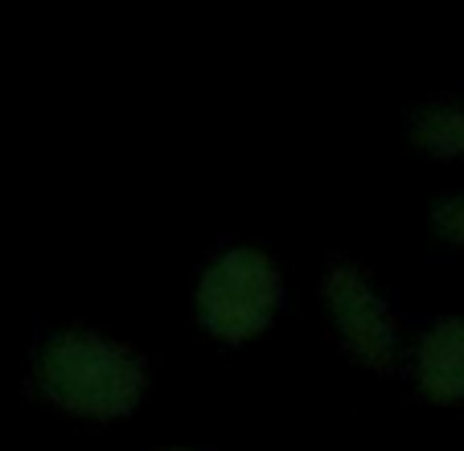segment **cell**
<instances>
[{"label":"cell","mask_w":464,"mask_h":451,"mask_svg":"<svg viewBox=\"0 0 464 451\" xmlns=\"http://www.w3.org/2000/svg\"><path fill=\"white\" fill-rule=\"evenodd\" d=\"M34 386L62 415L111 423L140 407L149 365L131 345L95 329H58L34 357Z\"/></svg>","instance_id":"6da1fadb"},{"label":"cell","mask_w":464,"mask_h":451,"mask_svg":"<svg viewBox=\"0 0 464 451\" xmlns=\"http://www.w3.org/2000/svg\"><path fill=\"white\" fill-rule=\"evenodd\" d=\"M284 304V275L259 246H227L206 263L193 287V308L210 337L243 345L267 332Z\"/></svg>","instance_id":"7a4b0ae2"},{"label":"cell","mask_w":464,"mask_h":451,"mask_svg":"<svg viewBox=\"0 0 464 451\" xmlns=\"http://www.w3.org/2000/svg\"><path fill=\"white\" fill-rule=\"evenodd\" d=\"M321 300L337 341L345 345L350 357H358L362 365H370L378 373L403 361L399 316H394L391 300L382 295V287L370 279V271H362L358 263H334L321 279Z\"/></svg>","instance_id":"3957f363"},{"label":"cell","mask_w":464,"mask_h":451,"mask_svg":"<svg viewBox=\"0 0 464 451\" xmlns=\"http://www.w3.org/2000/svg\"><path fill=\"white\" fill-rule=\"evenodd\" d=\"M415 390L436 407L464 402V312L440 316L420 332L411 353Z\"/></svg>","instance_id":"277c9868"},{"label":"cell","mask_w":464,"mask_h":451,"mask_svg":"<svg viewBox=\"0 0 464 451\" xmlns=\"http://www.w3.org/2000/svg\"><path fill=\"white\" fill-rule=\"evenodd\" d=\"M407 139L428 157L464 160V95H436L415 107L407 120Z\"/></svg>","instance_id":"5b68a950"},{"label":"cell","mask_w":464,"mask_h":451,"mask_svg":"<svg viewBox=\"0 0 464 451\" xmlns=\"http://www.w3.org/2000/svg\"><path fill=\"white\" fill-rule=\"evenodd\" d=\"M431 235L440 243L464 251V189H448L444 197L431 206Z\"/></svg>","instance_id":"8992f818"},{"label":"cell","mask_w":464,"mask_h":451,"mask_svg":"<svg viewBox=\"0 0 464 451\" xmlns=\"http://www.w3.org/2000/svg\"><path fill=\"white\" fill-rule=\"evenodd\" d=\"M173 451H189V447H173Z\"/></svg>","instance_id":"52a82bcc"}]
</instances>
